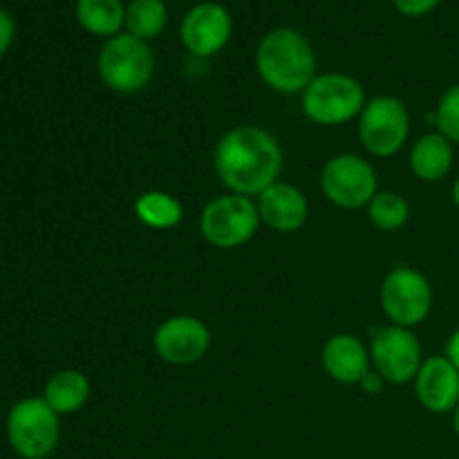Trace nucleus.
<instances>
[{
	"instance_id": "nucleus-1",
	"label": "nucleus",
	"mask_w": 459,
	"mask_h": 459,
	"mask_svg": "<svg viewBox=\"0 0 459 459\" xmlns=\"http://www.w3.org/2000/svg\"><path fill=\"white\" fill-rule=\"evenodd\" d=\"M285 164L281 142L260 126L242 124L220 137L213 166L220 182L236 195L258 197L278 182Z\"/></svg>"
},
{
	"instance_id": "nucleus-2",
	"label": "nucleus",
	"mask_w": 459,
	"mask_h": 459,
	"mask_svg": "<svg viewBox=\"0 0 459 459\" xmlns=\"http://www.w3.org/2000/svg\"><path fill=\"white\" fill-rule=\"evenodd\" d=\"M260 81L278 94H303L316 76V54L307 36L294 27H276L255 49Z\"/></svg>"
},
{
	"instance_id": "nucleus-3",
	"label": "nucleus",
	"mask_w": 459,
	"mask_h": 459,
	"mask_svg": "<svg viewBox=\"0 0 459 459\" xmlns=\"http://www.w3.org/2000/svg\"><path fill=\"white\" fill-rule=\"evenodd\" d=\"M97 72L112 92L137 94L146 90L155 76V54L146 40L121 31L99 49Z\"/></svg>"
},
{
	"instance_id": "nucleus-4",
	"label": "nucleus",
	"mask_w": 459,
	"mask_h": 459,
	"mask_svg": "<svg viewBox=\"0 0 459 459\" xmlns=\"http://www.w3.org/2000/svg\"><path fill=\"white\" fill-rule=\"evenodd\" d=\"M303 115L312 124L334 128L359 119L366 108V90L345 72H321L303 92Z\"/></svg>"
},
{
	"instance_id": "nucleus-5",
	"label": "nucleus",
	"mask_w": 459,
	"mask_h": 459,
	"mask_svg": "<svg viewBox=\"0 0 459 459\" xmlns=\"http://www.w3.org/2000/svg\"><path fill=\"white\" fill-rule=\"evenodd\" d=\"M4 429L9 446L18 457L48 459L61 439V415L43 397H27L13 403Z\"/></svg>"
},
{
	"instance_id": "nucleus-6",
	"label": "nucleus",
	"mask_w": 459,
	"mask_h": 459,
	"mask_svg": "<svg viewBox=\"0 0 459 459\" xmlns=\"http://www.w3.org/2000/svg\"><path fill=\"white\" fill-rule=\"evenodd\" d=\"M260 224L255 202L236 193L211 200L200 215L202 236L215 249H238L247 245L258 233Z\"/></svg>"
},
{
	"instance_id": "nucleus-7",
	"label": "nucleus",
	"mask_w": 459,
	"mask_h": 459,
	"mask_svg": "<svg viewBox=\"0 0 459 459\" xmlns=\"http://www.w3.org/2000/svg\"><path fill=\"white\" fill-rule=\"evenodd\" d=\"M321 191L339 209H363L379 193L375 166L354 152L334 155L321 170Z\"/></svg>"
},
{
	"instance_id": "nucleus-8",
	"label": "nucleus",
	"mask_w": 459,
	"mask_h": 459,
	"mask_svg": "<svg viewBox=\"0 0 459 459\" xmlns=\"http://www.w3.org/2000/svg\"><path fill=\"white\" fill-rule=\"evenodd\" d=\"M411 115L399 97L381 94L370 99L359 115V139L375 157H393L406 146Z\"/></svg>"
},
{
	"instance_id": "nucleus-9",
	"label": "nucleus",
	"mask_w": 459,
	"mask_h": 459,
	"mask_svg": "<svg viewBox=\"0 0 459 459\" xmlns=\"http://www.w3.org/2000/svg\"><path fill=\"white\" fill-rule=\"evenodd\" d=\"M381 307L393 325L408 330L421 325L433 309V287L429 278L415 267H394L381 285Z\"/></svg>"
},
{
	"instance_id": "nucleus-10",
	"label": "nucleus",
	"mask_w": 459,
	"mask_h": 459,
	"mask_svg": "<svg viewBox=\"0 0 459 459\" xmlns=\"http://www.w3.org/2000/svg\"><path fill=\"white\" fill-rule=\"evenodd\" d=\"M370 361L372 370L379 372L385 384L403 385L415 381L421 363H424V352L415 332L408 327L385 325L372 334L370 339Z\"/></svg>"
},
{
	"instance_id": "nucleus-11",
	"label": "nucleus",
	"mask_w": 459,
	"mask_h": 459,
	"mask_svg": "<svg viewBox=\"0 0 459 459\" xmlns=\"http://www.w3.org/2000/svg\"><path fill=\"white\" fill-rule=\"evenodd\" d=\"M211 348V330L202 318L178 314L161 323L152 334V350L170 366H193Z\"/></svg>"
},
{
	"instance_id": "nucleus-12",
	"label": "nucleus",
	"mask_w": 459,
	"mask_h": 459,
	"mask_svg": "<svg viewBox=\"0 0 459 459\" xmlns=\"http://www.w3.org/2000/svg\"><path fill=\"white\" fill-rule=\"evenodd\" d=\"M233 34V18L224 4L204 0L186 12L179 25L182 45L197 58H209L222 52Z\"/></svg>"
},
{
	"instance_id": "nucleus-13",
	"label": "nucleus",
	"mask_w": 459,
	"mask_h": 459,
	"mask_svg": "<svg viewBox=\"0 0 459 459\" xmlns=\"http://www.w3.org/2000/svg\"><path fill=\"white\" fill-rule=\"evenodd\" d=\"M415 394L433 415L453 412L459 403V370L444 354L424 359L415 377Z\"/></svg>"
},
{
	"instance_id": "nucleus-14",
	"label": "nucleus",
	"mask_w": 459,
	"mask_h": 459,
	"mask_svg": "<svg viewBox=\"0 0 459 459\" xmlns=\"http://www.w3.org/2000/svg\"><path fill=\"white\" fill-rule=\"evenodd\" d=\"M260 222L276 233H296L305 227L309 202L299 186L290 182H273L255 197Z\"/></svg>"
},
{
	"instance_id": "nucleus-15",
	"label": "nucleus",
	"mask_w": 459,
	"mask_h": 459,
	"mask_svg": "<svg viewBox=\"0 0 459 459\" xmlns=\"http://www.w3.org/2000/svg\"><path fill=\"white\" fill-rule=\"evenodd\" d=\"M323 370L343 385H359L372 370L370 350L354 334H334L325 341L321 352Z\"/></svg>"
},
{
	"instance_id": "nucleus-16",
	"label": "nucleus",
	"mask_w": 459,
	"mask_h": 459,
	"mask_svg": "<svg viewBox=\"0 0 459 459\" xmlns=\"http://www.w3.org/2000/svg\"><path fill=\"white\" fill-rule=\"evenodd\" d=\"M453 169V143L442 133L421 134L411 148V170L421 182H439Z\"/></svg>"
},
{
	"instance_id": "nucleus-17",
	"label": "nucleus",
	"mask_w": 459,
	"mask_h": 459,
	"mask_svg": "<svg viewBox=\"0 0 459 459\" xmlns=\"http://www.w3.org/2000/svg\"><path fill=\"white\" fill-rule=\"evenodd\" d=\"M43 399L56 415H74L88 403L90 381L81 370H58L45 384Z\"/></svg>"
},
{
	"instance_id": "nucleus-18",
	"label": "nucleus",
	"mask_w": 459,
	"mask_h": 459,
	"mask_svg": "<svg viewBox=\"0 0 459 459\" xmlns=\"http://www.w3.org/2000/svg\"><path fill=\"white\" fill-rule=\"evenodd\" d=\"M76 21L88 34L112 39L126 27V4L121 0H76Z\"/></svg>"
},
{
	"instance_id": "nucleus-19",
	"label": "nucleus",
	"mask_w": 459,
	"mask_h": 459,
	"mask_svg": "<svg viewBox=\"0 0 459 459\" xmlns=\"http://www.w3.org/2000/svg\"><path fill=\"white\" fill-rule=\"evenodd\" d=\"M134 215L142 224L155 231H169L182 224L184 206L166 191H146L134 200Z\"/></svg>"
},
{
	"instance_id": "nucleus-20",
	"label": "nucleus",
	"mask_w": 459,
	"mask_h": 459,
	"mask_svg": "<svg viewBox=\"0 0 459 459\" xmlns=\"http://www.w3.org/2000/svg\"><path fill=\"white\" fill-rule=\"evenodd\" d=\"M169 7L164 0H130L126 4V31L134 39L152 40L166 30Z\"/></svg>"
},
{
	"instance_id": "nucleus-21",
	"label": "nucleus",
	"mask_w": 459,
	"mask_h": 459,
	"mask_svg": "<svg viewBox=\"0 0 459 459\" xmlns=\"http://www.w3.org/2000/svg\"><path fill=\"white\" fill-rule=\"evenodd\" d=\"M366 209L370 222L381 231H399L411 220V204L402 193L394 191H379Z\"/></svg>"
},
{
	"instance_id": "nucleus-22",
	"label": "nucleus",
	"mask_w": 459,
	"mask_h": 459,
	"mask_svg": "<svg viewBox=\"0 0 459 459\" xmlns=\"http://www.w3.org/2000/svg\"><path fill=\"white\" fill-rule=\"evenodd\" d=\"M433 121L437 126V133H442L448 142L459 146V83L451 85L442 94L437 108H435Z\"/></svg>"
},
{
	"instance_id": "nucleus-23",
	"label": "nucleus",
	"mask_w": 459,
	"mask_h": 459,
	"mask_svg": "<svg viewBox=\"0 0 459 459\" xmlns=\"http://www.w3.org/2000/svg\"><path fill=\"white\" fill-rule=\"evenodd\" d=\"M394 7L408 18H420L430 13L433 9H437L442 4V0H393Z\"/></svg>"
},
{
	"instance_id": "nucleus-24",
	"label": "nucleus",
	"mask_w": 459,
	"mask_h": 459,
	"mask_svg": "<svg viewBox=\"0 0 459 459\" xmlns=\"http://www.w3.org/2000/svg\"><path fill=\"white\" fill-rule=\"evenodd\" d=\"M13 36H16V25H13V18L9 16L4 9H0V58L9 52L13 43Z\"/></svg>"
},
{
	"instance_id": "nucleus-25",
	"label": "nucleus",
	"mask_w": 459,
	"mask_h": 459,
	"mask_svg": "<svg viewBox=\"0 0 459 459\" xmlns=\"http://www.w3.org/2000/svg\"><path fill=\"white\" fill-rule=\"evenodd\" d=\"M359 385H361V390L366 394H379L381 390H384L385 379L377 370H370L366 377H363V381Z\"/></svg>"
},
{
	"instance_id": "nucleus-26",
	"label": "nucleus",
	"mask_w": 459,
	"mask_h": 459,
	"mask_svg": "<svg viewBox=\"0 0 459 459\" xmlns=\"http://www.w3.org/2000/svg\"><path fill=\"white\" fill-rule=\"evenodd\" d=\"M444 357H446L448 361H451L453 366H455L457 370H459V327H457L455 332H453L451 339H448V343H446V354H444Z\"/></svg>"
},
{
	"instance_id": "nucleus-27",
	"label": "nucleus",
	"mask_w": 459,
	"mask_h": 459,
	"mask_svg": "<svg viewBox=\"0 0 459 459\" xmlns=\"http://www.w3.org/2000/svg\"><path fill=\"white\" fill-rule=\"evenodd\" d=\"M451 197H453V204H455L457 209H459V178L455 179V184H453V188H451Z\"/></svg>"
},
{
	"instance_id": "nucleus-28",
	"label": "nucleus",
	"mask_w": 459,
	"mask_h": 459,
	"mask_svg": "<svg viewBox=\"0 0 459 459\" xmlns=\"http://www.w3.org/2000/svg\"><path fill=\"white\" fill-rule=\"evenodd\" d=\"M453 430H455V435L459 437V403L455 411H453Z\"/></svg>"
}]
</instances>
